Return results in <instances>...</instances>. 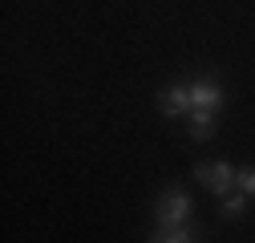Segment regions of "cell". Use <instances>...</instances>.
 Returning a JSON list of instances; mask_svg holds the SVG:
<instances>
[{
  "label": "cell",
  "mask_w": 255,
  "mask_h": 243,
  "mask_svg": "<svg viewBox=\"0 0 255 243\" xmlns=\"http://www.w3.org/2000/svg\"><path fill=\"white\" fill-rule=\"evenodd\" d=\"M190 211H195V199H190L186 191H162V199H158V207H154V219L162 227H186Z\"/></svg>",
  "instance_id": "6da1fadb"
},
{
  "label": "cell",
  "mask_w": 255,
  "mask_h": 243,
  "mask_svg": "<svg viewBox=\"0 0 255 243\" xmlns=\"http://www.w3.org/2000/svg\"><path fill=\"white\" fill-rule=\"evenodd\" d=\"M186 89H190V110H223V102H227V94L215 77L186 81Z\"/></svg>",
  "instance_id": "7a4b0ae2"
},
{
  "label": "cell",
  "mask_w": 255,
  "mask_h": 243,
  "mask_svg": "<svg viewBox=\"0 0 255 243\" xmlns=\"http://www.w3.org/2000/svg\"><path fill=\"white\" fill-rule=\"evenodd\" d=\"M195 178L207 182V187H211L219 199L231 195V187H235V170H231L227 162H215V166H211V162H199V166H195Z\"/></svg>",
  "instance_id": "3957f363"
},
{
  "label": "cell",
  "mask_w": 255,
  "mask_h": 243,
  "mask_svg": "<svg viewBox=\"0 0 255 243\" xmlns=\"http://www.w3.org/2000/svg\"><path fill=\"white\" fill-rule=\"evenodd\" d=\"M158 106H162L166 118H182V114H190V89H186L182 81L166 85L162 94H158Z\"/></svg>",
  "instance_id": "277c9868"
},
{
  "label": "cell",
  "mask_w": 255,
  "mask_h": 243,
  "mask_svg": "<svg viewBox=\"0 0 255 243\" xmlns=\"http://www.w3.org/2000/svg\"><path fill=\"white\" fill-rule=\"evenodd\" d=\"M186 130H190L195 142H207L215 134V110H190L186 114Z\"/></svg>",
  "instance_id": "5b68a950"
},
{
  "label": "cell",
  "mask_w": 255,
  "mask_h": 243,
  "mask_svg": "<svg viewBox=\"0 0 255 243\" xmlns=\"http://www.w3.org/2000/svg\"><path fill=\"white\" fill-rule=\"evenodd\" d=\"M150 243H199V231H190V227H162V231H154Z\"/></svg>",
  "instance_id": "8992f818"
},
{
  "label": "cell",
  "mask_w": 255,
  "mask_h": 243,
  "mask_svg": "<svg viewBox=\"0 0 255 243\" xmlns=\"http://www.w3.org/2000/svg\"><path fill=\"white\" fill-rule=\"evenodd\" d=\"M243 207H247V195H243V191H239V195H235V191L223 195V215H227V219H239Z\"/></svg>",
  "instance_id": "52a82bcc"
},
{
  "label": "cell",
  "mask_w": 255,
  "mask_h": 243,
  "mask_svg": "<svg viewBox=\"0 0 255 243\" xmlns=\"http://www.w3.org/2000/svg\"><path fill=\"white\" fill-rule=\"evenodd\" d=\"M235 187H239L247 199H255V166H247V170H239V174H235Z\"/></svg>",
  "instance_id": "ba28073f"
}]
</instances>
